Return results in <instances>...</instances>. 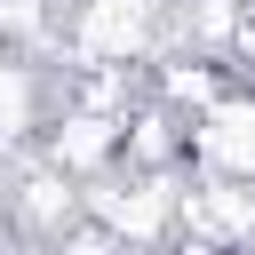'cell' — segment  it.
<instances>
[{"instance_id": "1", "label": "cell", "mask_w": 255, "mask_h": 255, "mask_svg": "<svg viewBox=\"0 0 255 255\" xmlns=\"http://www.w3.org/2000/svg\"><path fill=\"white\" fill-rule=\"evenodd\" d=\"M191 159L207 175H247L255 183V96H215L191 120Z\"/></svg>"}, {"instance_id": "2", "label": "cell", "mask_w": 255, "mask_h": 255, "mask_svg": "<svg viewBox=\"0 0 255 255\" xmlns=\"http://www.w3.org/2000/svg\"><path fill=\"white\" fill-rule=\"evenodd\" d=\"M88 207L112 223V231H128V239H151L167 215H183V191H175V175L159 167V175H128V183H104V191H88Z\"/></svg>"}, {"instance_id": "3", "label": "cell", "mask_w": 255, "mask_h": 255, "mask_svg": "<svg viewBox=\"0 0 255 255\" xmlns=\"http://www.w3.org/2000/svg\"><path fill=\"white\" fill-rule=\"evenodd\" d=\"M120 151H128V120H112V112H96V104L64 112L56 135H48V167H64V175H104Z\"/></svg>"}, {"instance_id": "4", "label": "cell", "mask_w": 255, "mask_h": 255, "mask_svg": "<svg viewBox=\"0 0 255 255\" xmlns=\"http://www.w3.org/2000/svg\"><path fill=\"white\" fill-rule=\"evenodd\" d=\"M143 40H151V0H88L72 24V48L96 64H128L143 56Z\"/></svg>"}, {"instance_id": "5", "label": "cell", "mask_w": 255, "mask_h": 255, "mask_svg": "<svg viewBox=\"0 0 255 255\" xmlns=\"http://www.w3.org/2000/svg\"><path fill=\"white\" fill-rule=\"evenodd\" d=\"M159 96H167V104H199V112H207L223 88H215V72H207V64H191V72H183V64H167V72H159Z\"/></svg>"}, {"instance_id": "6", "label": "cell", "mask_w": 255, "mask_h": 255, "mask_svg": "<svg viewBox=\"0 0 255 255\" xmlns=\"http://www.w3.org/2000/svg\"><path fill=\"white\" fill-rule=\"evenodd\" d=\"M64 183H72L64 167H56V175H32V183H24V215H40V223H48L56 207H72V191H64Z\"/></svg>"}]
</instances>
